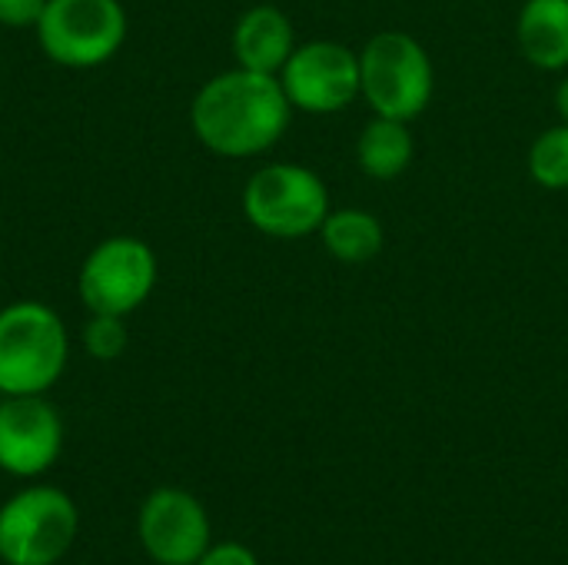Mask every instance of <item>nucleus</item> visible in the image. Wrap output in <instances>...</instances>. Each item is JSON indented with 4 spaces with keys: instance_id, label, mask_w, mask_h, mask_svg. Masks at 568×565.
Returning a JSON list of instances; mask_svg holds the SVG:
<instances>
[{
    "instance_id": "obj_9",
    "label": "nucleus",
    "mask_w": 568,
    "mask_h": 565,
    "mask_svg": "<svg viewBox=\"0 0 568 565\" xmlns=\"http://www.w3.org/2000/svg\"><path fill=\"white\" fill-rule=\"evenodd\" d=\"M140 543L156 565H193L210 546V516L186 490H153L140 506Z\"/></svg>"
},
{
    "instance_id": "obj_6",
    "label": "nucleus",
    "mask_w": 568,
    "mask_h": 565,
    "mask_svg": "<svg viewBox=\"0 0 568 565\" xmlns=\"http://www.w3.org/2000/svg\"><path fill=\"white\" fill-rule=\"evenodd\" d=\"M160 260L156 250L130 233L100 240L77 270V293L87 313L130 316L156 290Z\"/></svg>"
},
{
    "instance_id": "obj_4",
    "label": "nucleus",
    "mask_w": 568,
    "mask_h": 565,
    "mask_svg": "<svg viewBox=\"0 0 568 565\" xmlns=\"http://www.w3.org/2000/svg\"><path fill=\"white\" fill-rule=\"evenodd\" d=\"M33 33L50 63L93 70L120 53L130 17L120 0H47Z\"/></svg>"
},
{
    "instance_id": "obj_11",
    "label": "nucleus",
    "mask_w": 568,
    "mask_h": 565,
    "mask_svg": "<svg viewBox=\"0 0 568 565\" xmlns=\"http://www.w3.org/2000/svg\"><path fill=\"white\" fill-rule=\"evenodd\" d=\"M296 50V30L293 20L276 3H253L240 13L233 27V57L236 67L256 70V73H276Z\"/></svg>"
},
{
    "instance_id": "obj_10",
    "label": "nucleus",
    "mask_w": 568,
    "mask_h": 565,
    "mask_svg": "<svg viewBox=\"0 0 568 565\" xmlns=\"http://www.w3.org/2000/svg\"><path fill=\"white\" fill-rule=\"evenodd\" d=\"M63 450L60 413L43 396L0 400V470L20 480L47 473Z\"/></svg>"
},
{
    "instance_id": "obj_13",
    "label": "nucleus",
    "mask_w": 568,
    "mask_h": 565,
    "mask_svg": "<svg viewBox=\"0 0 568 565\" xmlns=\"http://www.w3.org/2000/svg\"><path fill=\"white\" fill-rule=\"evenodd\" d=\"M413 153H416V143H413L409 123L393 120V117H373L356 140V160L363 173L373 180L403 176L413 163Z\"/></svg>"
},
{
    "instance_id": "obj_15",
    "label": "nucleus",
    "mask_w": 568,
    "mask_h": 565,
    "mask_svg": "<svg viewBox=\"0 0 568 565\" xmlns=\"http://www.w3.org/2000/svg\"><path fill=\"white\" fill-rule=\"evenodd\" d=\"M529 176L542 190H568V123L559 120L532 140Z\"/></svg>"
},
{
    "instance_id": "obj_17",
    "label": "nucleus",
    "mask_w": 568,
    "mask_h": 565,
    "mask_svg": "<svg viewBox=\"0 0 568 565\" xmlns=\"http://www.w3.org/2000/svg\"><path fill=\"white\" fill-rule=\"evenodd\" d=\"M43 7L47 0H0V27H10V30L37 27Z\"/></svg>"
},
{
    "instance_id": "obj_2",
    "label": "nucleus",
    "mask_w": 568,
    "mask_h": 565,
    "mask_svg": "<svg viewBox=\"0 0 568 565\" xmlns=\"http://www.w3.org/2000/svg\"><path fill=\"white\" fill-rule=\"evenodd\" d=\"M67 360L70 333L53 306L13 300L0 310V396H43Z\"/></svg>"
},
{
    "instance_id": "obj_3",
    "label": "nucleus",
    "mask_w": 568,
    "mask_h": 565,
    "mask_svg": "<svg viewBox=\"0 0 568 565\" xmlns=\"http://www.w3.org/2000/svg\"><path fill=\"white\" fill-rule=\"evenodd\" d=\"M363 100L373 117H393L413 123L433 103L436 70L426 47L406 30H379L359 50Z\"/></svg>"
},
{
    "instance_id": "obj_7",
    "label": "nucleus",
    "mask_w": 568,
    "mask_h": 565,
    "mask_svg": "<svg viewBox=\"0 0 568 565\" xmlns=\"http://www.w3.org/2000/svg\"><path fill=\"white\" fill-rule=\"evenodd\" d=\"M80 529L73 500L57 486H30L0 506V559L7 565L60 563Z\"/></svg>"
},
{
    "instance_id": "obj_5",
    "label": "nucleus",
    "mask_w": 568,
    "mask_h": 565,
    "mask_svg": "<svg viewBox=\"0 0 568 565\" xmlns=\"http://www.w3.org/2000/svg\"><path fill=\"white\" fill-rule=\"evenodd\" d=\"M323 176L303 163H266L243 186V216L273 240H300L320 233L329 213Z\"/></svg>"
},
{
    "instance_id": "obj_12",
    "label": "nucleus",
    "mask_w": 568,
    "mask_h": 565,
    "mask_svg": "<svg viewBox=\"0 0 568 565\" xmlns=\"http://www.w3.org/2000/svg\"><path fill=\"white\" fill-rule=\"evenodd\" d=\"M516 43L532 67L568 70V0H526L516 17Z\"/></svg>"
},
{
    "instance_id": "obj_16",
    "label": "nucleus",
    "mask_w": 568,
    "mask_h": 565,
    "mask_svg": "<svg viewBox=\"0 0 568 565\" xmlns=\"http://www.w3.org/2000/svg\"><path fill=\"white\" fill-rule=\"evenodd\" d=\"M83 350L90 360H100V363H113L126 353L130 346V326H126V316H110V313H90L83 333Z\"/></svg>"
},
{
    "instance_id": "obj_1",
    "label": "nucleus",
    "mask_w": 568,
    "mask_h": 565,
    "mask_svg": "<svg viewBox=\"0 0 568 565\" xmlns=\"http://www.w3.org/2000/svg\"><path fill=\"white\" fill-rule=\"evenodd\" d=\"M293 120V103L276 73L246 67L210 77L190 103V127L196 140L230 160H246L273 150Z\"/></svg>"
},
{
    "instance_id": "obj_8",
    "label": "nucleus",
    "mask_w": 568,
    "mask_h": 565,
    "mask_svg": "<svg viewBox=\"0 0 568 565\" xmlns=\"http://www.w3.org/2000/svg\"><path fill=\"white\" fill-rule=\"evenodd\" d=\"M280 83L293 110H303L313 117L339 113L363 93L359 53L339 40L296 43V50L280 70Z\"/></svg>"
},
{
    "instance_id": "obj_14",
    "label": "nucleus",
    "mask_w": 568,
    "mask_h": 565,
    "mask_svg": "<svg viewBox=\"0 0 568 565\" xmlns=\"http://www.w3.org/2000/svg\"><path fill=\"white\" fill-rule=\"evenodd\" d=\"M320 240L326 253L336 256L339 263H369L373 256L383 253L386 233L376 213L359 206H339L326 213L320 226Z\"/></svg>"
},
{
    "instance_id": "obj_18",
    "label": "nucleus",
    "mask_w": 568,
    "mask_h": 565,
    "mask_svg": "<svg viewBox=\"0 0 568 565\" xmlns=\"http://www.w3.org/2000/svg\"><path fill=\"white\" fill-rule=\"evenodd\" d=\"M193 565H260L256 556L243 546V543H216L206 546V553Z\"/></svg>"
},
{
    "instance_id": "obj_19",
    "label": "nucleus",
    "mask_w": 568,
    "mask_h": 565,
    "mask_svg": "<svg viewBox=\"0 0 568 565\" xmlns=\"http://www.w3.org/2000/svg\"><path fill=\"white\" fill-rule=\"evenodd\" d=\"M556 110H559V120L568 123V77H562L556 87Z\"/></svg>"
}]
</instances>
